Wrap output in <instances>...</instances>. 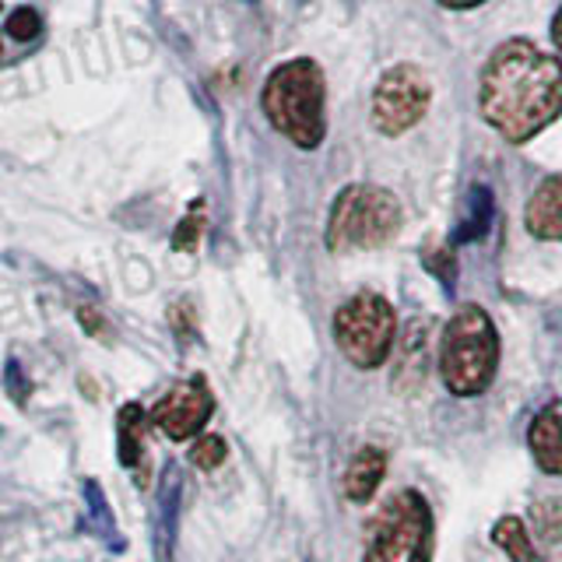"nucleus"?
<instances>
[{
	"label": "nucleus",
	"mask_w": 562,
	"mask_h": 562,
	"mask_svg": "<svg viewBox=\"0 0 562 562\" xmlns=\"http://www.w3.org/2000/svg\"><path fill=\"white\" fill-rule=\"evenodd\" d=\"M482 116L506 140L524 145L562 113V64L527 40L503 43L482 70Z\"/></svg>",
	"instance_id": "obj_1"
},
{
	"label": "nucleus",
	"mask_w": 562,
	"mask_h": 562,
	"mask_svg": "<svg viewBox=\"0 0 562 562\" xmlns=\"http://www.w3.org/2000/svg\"><path fill=\"white\" fill-rule=\"evenodd\" d=\"M271 127L285 134L295 148L313 151L327 137V81L316 60H289L271 70L260 95Z\"/></svg>",
	"instance_id": "obj_2"
},
{
	"label": "nucleus",
	"mask_w": 562,
	"mask_h": 562,
	"mask_svg": "<svg viewBox=\"0 0 562 562\" xmlns=\"http://www.w3.org/2000/svg\"><path fill=\"white\" fill-rule=\"evenodd\" d=\"M436 362L439 380L457 397H479L492 386L499 373V330L479 303L461 306L447 321Z\"/></svg>",
	"instance_id": "obj_3"
},
{
	"label": "nucleus",
	"mask_w": 562,
	"mask_h": 562,
	"mask_svg": "<svg viewBox=\"0 0 562 562\" xmlns=\"http://www.w3.org/2000/svg\"><path fill=\"white\" fill-rule=\"evenodd\" d=\"M397 233H401V204L391 190L373 183H351L334 198L327 218L330 254L380 250Z\"/></svg>",
	"instance_id": "obj_4"
},
{
	"label": "nucleus",
	"mask_w": 562,
	"mask_h": 562,
	"mask_svg": "<svg viewBox=\"0 0 562 562\" xmlns=\"http://www.w3.org/2000/svg\"><path fill=\"white\" fill-rule=\"evenodd\" d=\"M362 562H432V509L415 488H401L366 531Z\"/></svg>",
	"instance_id": "obj_5"
},
{
	"label": "nucleus",
	"mask_w": 562,
	"mask_h": 562,
	"mask_svg": "<svg viewBox=\"0 0 562 562\" xmlns=\"http://www.w3.org/2000/svg\"><path fill=\"white\" fill-rule=\"evenodd\" d=\"M334 341L356 369H380L397 341V313L380 292H359L334 313Z\"/></svg>",
	"instance_id": "obj_6"
},
{
	"label": "nucleus",
	"mask_w": 562,
	"mask_h": 562,
	"mask_svg": "<svg viewBox=\"0 0 562 562\" xmlns=\"http://www.w3.org/2000/svg\"><path fill=\"white\" fill-rule=\"evenodd\" d=\"M432 99L429 78L415 64H397L380 78L373 92V127L386 137L412 131L426 116Z\"/></svg>",
	"instance_id": "obj_7"
},
{
	"label": "nucleus",
	"mask_w": 562,
	"mask_h": 562,
	"mask_svg": "<svg viewBox=\"0 0 562 562\" xmlns=\"http://www.w3.org/2000/svg\"><path fill=\"white\" fill-rule=\"evenodd\" d=\"M211 412H215V397H211V386L204 376H190L183 383H176L172 391H166L158 397V404L151 408V422L158 429H162L169 439H190L198 436Z\"/></svg>",
	"instance_id": "obj_8"
},
{
	"label": "nucleus",
	"mask_w": 562,
	"mask_h": 562,
	"mask_svg": "<svg viewBox=\"0 0 562 562\" xmlns=\"http://www.w3.org/2000/svg\"><path fill=\"white\" fill-rule=\"evenodd\" d=\"M432 345H436V327L429 316H415V321L401 330V341H394V373H391L397 394L412 397L426 386L432 356H439V348Z\"/></svg>",
	"instance_id": "obj_9"
},
{
	"label": "nucleus",
	"mask_w": 562,
	"mask_h": 562,
	"mask_svg": "<svg viewBox=\"0 0 562 562\" xmlns=\"http://www.w3.org/2000/svg\"><path fill=\"white\" fill-rule=\"evenodd\" d=\"M180 499H183V474L172 461L162 468V479H158V496H155V559L158 562H172L176 549V531H180Z\"/></svg>",
	"instance_id": "obj_10"
},
{
	"label": "nucleus",
	"mask_w": 562,
	"mask_h": 562,
	"mask_svg": "<svg viewBox=\"0 0 562 562\" xmlns=\"http://www.w3.org/2000/svg\"><path fill=\"white\" fill-rule=\"evenodd\" d=\"M527 233L544 243H562V172L541 180L524 211Z\"/></svg>",
	"instance_id": "obj_11"
},
{
	"label": "nucleus",
	"mask_w": 562,
	"mask_h": 562,
	"mask_svg": "<svg viewBox=\"0 0 562 562\" xmlns=\"http://www.w3.org/2000/svg\"><path fill=\"white\" fill-rule=\"evenodd\" d=\"M527 443H531L538 468L562 479V397L549 401L535 415L531 429H527Z\"/></svg>",
	"instance_id": "obj_12"
},
{
	"label": "nucleus",
	"mask_w": 562,
	"mask_h": 562,
	"mask_svg": "<svg viewBox=\"0 0 562 562\" xmlns=\"http://www.w3.org/2000/svg\"><path fill=\"white\" fill-rule=\"evenodd\" d=\"M386 474V453L376 447H362L356 457L348 461L345 471V496L348 503H369L376 496V488Z\"/></svg>",
	"instance_id": "obj_13"
},
{
	"label": "nucleus",
	"mask_w": 562,
	"mask_h": 562,
	"mask_svg": "<svg viewBox=\"0 0 562 562\" xmlns=\"http://www.w3.org/2000/svg\"><path fill=\"white\" fill-rule=\"evenodd\" d=\"M145 429H148V412L140 404H123L116 415V450L123 468H137L145 457Z\"/></svg>",
	"instance_id": "obj_14"
},
{
	"label": "nucleus",
	"mask_w": 562,
	"mask_h": 562,
	"mask_svg": "<svg viewBox=\"0 0 562 562\" xmlns=\"http://www.w3.org/2000/svg\"><path fill=\"white\" fill-rule=\"evenodd\" d=\"M492 541H496L514 562H544V555L538 552V544L520 517H499L496 527H492Z\"/></svg>",
	"instance_id": "obj_15"
},
{
	"label": "nucleus",
	"mask_w": 562,
	"mask_h": 562,
	"mask_svg": "<svg viewBox=\"0 0 562 562\" xmlns=\"http://www.w3.org/2000/svg\"><path fill=\"white\" fill-rule=\"evenodd\" d=\"M492 218H496V204H492L488 187H474L468 193V218L457 225L453 243H474V239H482L488 228H492Z\"/></svg>",
	"instance_id": "obj_16"
},
{
	"label": "nucleus",
	"mask_w": 562,
	"mask_h": 562,
	"mask_svg": "<svg viewBox=\"0 0 562 562\" xmlns=\"http://www.w3.org/2000/svg\"><path fill=\"white\" fill-rule=\"evenodd\" d=\"M85 503H88V524H92V535H99L110 549H123V538H116L110 503H105L99 482H85Z\"/></svg>",
	"instance_id": "obj_17"
},
{
	"label": "nucleus",
	"mask_w": 562,
	"mask_h": 562,
	"mask_svg": "<svg viewBox=\"0 0 562 562\" xmlns=\"http://www.w3.org/2000/svg\"><path fill=\"white\" fill-rule=\"evenodd\" d=\"M531 538L541 544H562V503L559 499H538L531 506Z\"/></svg>",
	"instance_id": "obj_18"
},
{
	"label": "nucleus",
	"mask_w": 562,
	"mask_h": 562,
	"mask_svg": "<svg viewBox=\"0 0 562 562\" xmlns=\"http://www.w3.org/2000/svg\"><path fill=\"white\" fill-rule=\"evenodd\" d=\"M204 233V201H193V207L187 211V218L176 225V233H172V250H198V239Z\"/></svg>",
	"instance_id": "obj_19"
},
{
	"label": "nucleus",
	"mask_w": 562,
	"mask_h": 562,
	"mask_svg": "<svg viewBox=\"0 0 562 562\" xmlns=\"http://www.w3.org/2000/svg\"><path fill=\"white\" fill-rule=\"evenodd\" d=\"M225 457H228L225 439H222V436H211V432L190 447V461H193V468H201V471H215V468H222V464H225Z\"/></svg>",
	"instance_id": "obj_20"
},
{
	"label": "nucleus",
	"mask_w": 562,
	"mask_h": 562,
	"mask_svg": "<svg viewBox=\"0 0 562 562\" xmlns=\"http://www.w3.org/2000/svg\"><path fill=\"white\" fill-rule=\"evenodd\" d=\"M8 35L14 43H32L35 35H40V29H43V18H40V11L35 8H18V11H11L8 14Z\"/></svg>",
	"instance_id": "obj_21"
},
{
	"label": "nucleus",
	"mask_w": 562,
	"mask_h": 562,
	"mask_svg": "<svg viewBox=\"0 0 562 562\" xmlns=\"http://www.w3.org/2000/svg\"><path fill=\"white\" fill-rule=\"evenodd\" d=\"M426 263H429V271H432V274L443 278L447 292H453V274H457V268H453V254H450V250H436V254H429Z\"/></svg>",
	"instance_id": "obj_22"
},
{
	"label": "nucleus",
	"mask_w": 562,
	"mask_h": 562,
	"mask_svg": "<svg viewBox=\"0 0 562 562\" xmlns=\"http://www.w3.org/2000/svg\"><path fill=\"white\" fill-rule=\"evenodd\" d=\"M4 383H11L14 386V397H18V404H25V397H29V380L22 376V366H18L14 359L8 362V369H4Z\"/></svg>",
	"instance_id": "obj_23"
},
{
	"label": "nucleus",
	"mask_w": 562,
	"mask_h": 562,
	"mask_svg": "<svg viewBox=\"0 0 562 562\" xmlns=\"http://www.w3.org/2000/svg\"><path fill=\"white\" fill-rule=\"evenodd\" d=\"M443 8H453V11H464V8H479L482 0H439Z\"/></svg>",
	"instance_id": "obj_24"
},
{
	"label": "nucleus",
	"mask_w": 562,
	"mask_h": 562,
	"mask_svg": "<svg viewBox=\"0 0 562 562\" xmlns=\"http://www.w3.org/2000/svg\"><path fill=\"white\" fill-rule=\"evenodd\" d=\"M552 40H555V46H559V53H562V8H559L555 22H552Z\"/></svg>",
	"instance_id": "obj_25"
}]
</instances>
